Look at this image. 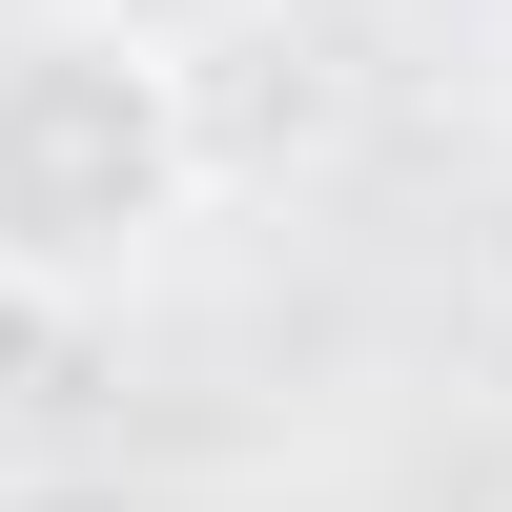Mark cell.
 <instances>
[{
  "instance_id": "obj_1",
  "label": "cell",
  "mask_w": 512,
  "mask_h": 512,
  "mask_svg": "<svg viewBox=\"0 0 512 512\" xmlns=\"http://www.w3.org/2000/svg\"><path fill=\"white\" fill-rule=\"evenodd\" d=\"M205 226V82L164 21H21L0 41V287L123 308Z\"/></svg>"
}]
</instances>
